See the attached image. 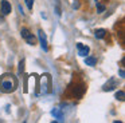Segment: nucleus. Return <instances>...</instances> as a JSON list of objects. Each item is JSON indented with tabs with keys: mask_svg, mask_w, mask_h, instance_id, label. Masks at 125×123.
Masks as SVG:
<instances>
[{
	"mask_svg": "<svg viewBox=\"0 0 125 123\" xmlns=\"http://www.w3.org/2000/svg\"><path fill=\"white\" fill-rule=\"evenodd\" d=\"M124 96H125V92H124V91H118V92H117L116 94V98L117 99H120V100H124Z\"/></svg>",
	"mask_w": 125,
	"mask_h": 123,
	"instance_id": "10",
	"label": "nucleus"
},
{
	"mask_svg": "<svg viewBox=\"0 0 125 123\" xmlns=\"http://www.w3.org/2000/svg\"><path fill=\"white\" fill-rule=\"evenodd\" d=\"M94 35H95V37H97V39H102V37H105V35H106V29H104V28L95 29Z\"/></svg>",
	"mask_w": 125,
	"mask_h": 123,
	"instance_id": "8",
	"label": "nucleus"
},
{
	"mask_svg": "<svg viewBox=\"0 0 125 123\" xmlns=\"http://www.w3.org/2000/svg\"><path fill=\"white\" fill-rule=\"evenodd\" d=\"M116 87H118V80H117L116 78H110V79L104 84L102 90L104 91H112V90H114Z\"/></svg>",
	"mask_w": 125,
	"mask_h": 123,
	"instance_id": "4",
	"label": "nucleus"
},
{
	"mask_svg": "<svg viewBox=\"0 0 125 123\" xmlns=\"http://www.w3.org/2000/svg\"><path fill=\"white\" fill-rule=\"evenodd\" d=\"M11 4H10L7 0H1V4H0V11H1V13H3L4 16H7L10 12H11Z\"/></svg>",
	"mask_w": 125,
	"mask_h": 123,
	"instance_id": "5",
	"label": "nucleus"
},
{
	"mask_svg": "<svg viewBox=\"0 0 125 123\" xmlns=\"http://www.w3.org/2000/svg\"><path fill=\"white\" fill-rule=\"evenodd\" d=\"M38 37H39V42H41V47L43 51H49V45H47V36L44 34L43 29H39L38 31Z\"/></svg>",
	"mask_w": 125,
	"mask_h": 123,
	"instance_id": "3",
	"label": "nucleus"
},
{
	"mask_svg": "<svg viewBox=\"0 0 125 123\" xmlns=\"http://www.w3.org/2000/svg\"><path fill=\"white\" fill-rule=\"evenodd\" d=\"M95 63H97V59H95L94 56H86V58H85V64H86V66L93 67V66H95Z\"/></svg>",
	"mask_w": 125,
	"mask_h": 123,
	"instance_id": "7",
	"label": "nucleus"
},
{
	"mask_svg": "<svg viewBox=\"0 0 125 123\" xmlns=\"http://www.w3.org/2000/svg\"><path fill=\"white\" fill-rule=\"evenodd\" d=\"M73 8H74V9L79 8V3H78V0H74V3H73Z\"/></svg>",
	"mask_w": 125,
	"mask_h": 123,
	"instance_id": "13",
	"label": "nucleus"
},
{
	"mask_svg": "<svg viewBox=\"0 0 125 123\" xmlns=\"http://www.w3.org/2000/svg\"><path fill=\"white\" fill-rule=\"evenodd\" d=\"M24 3H26V5H27V8L28 9H32V7H34V0H24Z\"/></svg>",
	"mask_w": 125,
	"mask_h": 123,
	"instance_id": "11",
	"label": "nucleus"
},
{
	"mask_svg": "<svg viewBox=\"0 0 125 123\" xmlns=\"http://www.w3.org/2000/svg\"><path fill=\"white\" fill-rule=\"evenodd\" d=\"M18 87V79L12 74H4L0 76V91L4 94H11Z\"/></svg>",
	"mask_w": 125,
	"mask_h": 123,
	"instance_id": "1",
	"label": "nucleus"
},
{
	"mask_svg": "<svg viewBox=\"0 0 125 123\" xmlns=\"http://www.w3.org/2000/svg\"><path fill=\"white\" fill-rule=\"evenodd\" d=\"M77 48H78V55L83 56V58L89 53V51H90V48L87 47V45H83L82 43H77Z\"/></svg>",
	"mask_w": 125,
	"mask_h": 123,
	"instance_id": "6",
	"label": "nucleus"
},
{
	"mask_svg": "<svg viewBox=\"0 0 125 123\" xmlns=\"http://www.w3.org/2000/svg\"><path fill=\"white\" fill-rule=\"evenodd\" d=\"M94 1H98V0H94Z\"/></svg>",
	"mask_w": 125,
	"mask_h": 123,
	"instance_id": "15",
	"label": "nucleus"
},
{
	"mask_svg": "<svg viewBox=\"0 0 125 123\" xmlns=\"http://www.w3.org/2000/svg\"><path fill=\"white\" fill-rule=\"evenodd\" d=\"M120 76L125 78V71H124V70H120Z\"/></svg>",
	"mask_w": 125,
	"mask_h": 123,
	"instance_id": "14",
	"label": "nucleus"
},
{
	"mask_svg": "<svg viewBox=\"0 0 125 123\" xmlns=\"http://www.w3.org/2000/svg\"><path fill=\"white\" fill-rule=\"evenodd\" d=\"M97 3V8H98V12H104V11H105V7H104L102 4H100V3L98 1H95Z\"/></svg>",
	"mask_w": 125,
	"mask_h": 123,
	"instance_id": "12",
	"label": "nucleus"
},
{
	"mask_svg": "<svg viewBox=\"0 0 125 123\" xmlns=\"http://www.w3.org/2000/svg\"><path fill=\"white\" fill-rule=\"evenodd\" d=\"M20 35H22V37L30 45H35L36 39H35V36H34V35L30 32V29H28V28H22V29H20Z\"/></svg>",
	"mask_w": 125,
	"mask_h": 123,
	"instance_id": "2",
	"label": "nucleus"
},
{
	"mask_svg": "<svg viewBox=\"0 0 125 123\" xmlns=\"http://www.w3.org/2000/svg\"><path fill=\"white\" fill-rule=\"evenodd\" d=\"M51 114L54 115V118H57V119H59V120L63 118V112L61 111L59 108H54V110L51 111Z\"/></svg>",
	"mask_w": 125,
	"mask_h": 123,
	"instance_id": "9",
	"label": "nucleus"
}]
</instances>
